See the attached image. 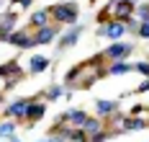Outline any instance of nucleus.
<instances>
[{"instance_id": "1a4fd4ad", "label": "nucleus", "mask_w": 149, "mask_h": 142, "mask_svg": "<svg viewBox=\"0 0 149 142\" xmlns=\"http://www.w3.org/2000/svg\"><path fill=\"white\" fill-rule=\"evenodd\" d=\"M77 39H80V26H72V29L59 39V47H62V49H64V47H72Z\"/></svg>"}, {"instance_id": "f3484780", "label": "nucleus", "mask_w": 149, "mask_h": 142, "mask_svg": "<svg viewBox=\"0 0 149 142\" xmlns=\"http://www.w3.org/2000/svg\"><path fill=\"white\" fill-rule=\"evenodd\" d=\"M13 129H15L13 122H3V124H0V140H5V137H13Z\"/></svg>"}, {"instance_id": "aec40b11", "label": "nucleus", "mask_w": 149, "mask_h": 142, "mask_svg": "<svg viewBox=\"0 0 149 142\" xmlns=\"http://www.w3.org/2000/svg\"><path fill=\"white\" fill-rule=\"evenodd\" d=\"M136 13H139V18H141V23H147V21H149V5H141Z\"/></svg>"}, {"instance_id": "b1692460", "label": "nucleus", "mask_w": 149, "mask_h": 142, "mask_svg": "<svg viewBox=\"0 0 149 142\" xmlns=\"http://www.w3.org/2000/svg\"><path fill=\"white\" fill-rule=\"evenodd\" d=\"M41 142H64V137H52V140H41Z\"/></svg>"}, {"instance_id": "6e6552de", "label": "nucleus", "mask_w": 149, "mask_h": 142, "mask_svg": "<svg viewBox=\"0 0 149 142\" xmlns=\"http://www.w3.org/2000/svg\"><path fill=\"white\" fill-rule=\"evenodd\" d=\"M49 11H36V13H33V16H31V26H36V29H44V26H49Z\"/></svg>"}, {"instance_id": "f03ea898", "label": "nucleus", "mask_w": 149, "mask_h": 142, "mask_svg": "<svg viewBox=\"0 0 149 142\" xmlns=\"http://www.w3.org/2000/svg\"><path fill=\"white\" fill-rule=\"evenodd\" d=\"M126 34V23H121V21H108L100 26V31L98 36H108V39H121Z\"/></svg>"}, {"instance_id": "423d86ee", "label": "nucleus", "mask_w": 149, "mask_h": 142, "mask_svg": "<svg viewBox=\"0 0 149 142\" xmlns=\"http://www.w3.org/2000/svg\"><path fill=\"white\" fill-rule=\"evenodd\" d=\"M29 103H31V101H26V98H21V101L10 103V106L5 109V116H13V119H21V116H26V111H29Z\"/></svg>"}, {"instance_id": "0eeeda50", "label": "nucleus", "mask_w": 149, "mask_h": 142, "mask_svg": "<svg viewBox=\"0 0 149 142\" xmlns=\"http://www.w3.org/2000/svg\"><path fill=\"white\" fill-rule=\"evenodd\" d=\"M129 52H131V44H123V41H118V44H111L105 54H108L111 60H123Z\"/></svg>"}, {"instance_id": "dca6fc26", "label": "nucleus", "mask_w": 149, "mask_h": 142, "mask_svg": "<svg viewBox=\"0 0 149 142\" xmlns=\"http://www.w3.org/2000/svg\"><path fill=\"white\" fill-rule=\"evenodd\" d=\"M82 129L88 132V137H93V134H98V132H100V119H88Z\"/></svg>"}, {"instance_id": "a211bd4d", "label": "nucleus", "mask_w": 149, "mask_h": 142, "mask_svg": "<svg viewBox=\"0 0 149 142\" xmlns=\"http://www.w3.org/2000/svg\"><path fill=\"white\" fill-rule=\"evenodd\" d=\"M144 122L141 119H123V129H141Z\"/></svg>"}, {"instance_id": "7ed1b4c3", "label": "nucleus", "mask_w": 149, "mask_h": 142, "mask_svg": "<svg viewBox=\"0 0 149 142\" xmlns=\"http://www.w3.org/2000/svg\"><path fill=\"white\" fill-rule=\"evenodd\" d=\"M5 41H8V44H15V47H21V49L33 47V44H36V39H33V36H29L26 31H10Z\"/></svg>"}, {"instance_id": "393cba45", "label": "nucleus", "mask_w": 149, "mask_h": 142, "mask_svg": "<svg viewBox=\"0 0 149 142\" xmlns=\"http://www.w3.org/2000/svg\"><path fill=\"white\" fill-rule=\"evenodd\" d=\"M116 3H131V5H134V0H116Z\"/></svg>"}, {"instance_id": "4be33fe9", "label": "nucleus", "mask_w": 149, "mask_h": 142, "mask_svg": "<svg viewBox=\"0 0 149 142\" xmlns=\"http://www.w3.org/2000/svg\"><path fill=\"white\" fill-rule=\"evenodd\" d=\"M139 36H141V39H149V21L139 26Z\"/></svg>"}, {"instance_id": "4468645a", "label": "nucleus", "mask_w": 149, "mask_h": 142, "mask_svg": "<svg viewBox=\"0 0 149 142\" xmlns=\"http://www.w3.org/2000/svg\"><path fill=\"white\" fill-rule=\"evenodd\" d=\"M8 75H23V72L18 70V65H15V62H8V65L0 67V78H8Z\"/></svg>"}, {"instance_id": "2eb2a0df", "label": "nucleus", "mask_w": 149, "mask_h": 142, "mask_svg": "<svg viewBox=\"0 0 149 142\" xmlns=\"http://www.w3.org/2000/svg\"><path fill=\"white\" fill-rule=\"evenodd\" d=\"M131 70H136L134 65H129V62H116L111 70H108V75H118V72H131Z\"/></svg>"}, {"instance_id": "9b49d317", "label": "nucleus", "mask_w": 149, "mask_h": 142, "mask_svg": "<svg viewBox=\"0 0 149 142\" xmlns=\"http://www.w3.org/2000/svg\"><path fill=\"white\" fill-rule=\"evenodd\" d=\"M26 116H29L31 122H39L41 116H44V103H29V111H26Z\"/></svg>"}, {"instance_id": "f8f14e48", "label": "nucleus", "mask_w": 149, "mask_h": 142, "mask_svg": "<svg viewBox=\"0 0 149 142\" xmlns=\"http://www.w3.org/2000/svg\"><path fill=\"white\" fill-rule=\"evenodd\" d=\"M95 109H98L100 116H105V114H113V111L118 109V103H116V101H98V103H95Z\"/></svg>"}, {"instance_id": "5701e85b", "label": "nucleus", "mask_w": 149, "mask_h": 142, "mask_svg": "<svg viewBox=\"0 0 149 142\" xmlns=\"http://www.w3.org/2000/svg\"><path fill=\"white\" fill-rule=\"evenodd\" d=\"M90 142H105V132H98V134H93V140Z\"/></svg>"}, {"instance_id": "f257e3e1", "label": "nucleus", "mask_w": 149, "mask_h": 142, "mask_svg": "<svg viewBox=\"0 0 149 142\" xmlns=\"http://www.w3.org/2000/svg\"><path fill=\"white\" fill-rule=\"evenodd\" d=\"M49 16L54 18L57 23H77V5L74 3H59L49 8Z\"/></svg>"}, {"instance_id": "412c9836", "label": "nucleus", "mask_w": 149, "mask_h": 142, "mask_svg": "<svg viewBox=\"0 0 149 142\" xmlns=\"http://www.w3.org/2000/svg\"><path fill=\"white\" fill-rule=\"evenodd\" d=\"M134 67L141 72V75H147V78H149V62H139V65H134Z\"/></svg>"}, {"instance_id": "20e7f679", "label": "nucleus", "mask_w": 149, "mask_h": 142, "mask_svg": "<svg viewBox=\"0 0 149 142\" xmlns=\"http://www.w3.org/2000/svg\"><path fill=\"white\" fill-rule=\"evenodd\" d=\"M113 13H116V18H118L121 23H129L131 21V13H134V5L131 3H116L113 0Z\"/></svg>"}, {"instance_id": "6ab92c4d", "label": "nucleus", "mask_w": 149, "mask_h": 142, "mask_svg": "<svg viewBox=\"0 0 149 142\" xmlns=\"http://www.w3.org/2000/svg\"><path fill=\"white\" fill-rule=\"evenodd\" d=\"M46 98H49V101H57V98H62V88H59V85L49 88V93H46Z\"/></svg>"}, {"instance_id": "39448f33", "label": "nucleus", "mask_w": 149, "mask_h": 142, "mask_svg": "<svg viewBox=\"0 0 149 142\" xmlns=\"http://www.w3.org/2000/svg\"><path fill=\"white\" fill-rule=\"evenodd\" d=\"M57 34H59V29L57 26H44V29H39L36 31V44H52L54 39H57Z\"/></svg>"}, {"instance_id": "ddd939ff", "label": "nucleus", "mask_w": 149, "mask_h": 142, "mask_svg": "<svg viewBox=\"0 0 149 142\" xmlns=\"http://www.w3.org/2000/svg\"><path fill=\"white\" fill-rule=\"evenodd\" d=\"M70 122H72L77 129H82L85 122H88V114H85V111H70Z\"/></svg>"}, {"instance_id": "a878e982", "label": "nucleus", "mask_w": 149, "mask_h": 142, "mask_svg": "<svg viewBox=\"0 0 149 142\" xmlns=\"http://www.w3.org/2000/svg\"><path fill=\"white\" fill-rule=\"evenodd\" d=\"M0 103H3V93H0Z\"/></svg>"}, {"instance_id": "9d476101", "label": "nucleus", "mask_w": 149, "mask_h": 142, "mask_svg": "<svg viewBox=\"0 0 149 142\" xmlns=\"http://www.w3.org/2000/svg\"><path fill=\"white\" fill-rule=\"evenodd\" d=\"M46 67H49V60H46V57H33L31 65H29V72L31 75H39V72L46 70Z\"/></svg>"}]
</instances>
